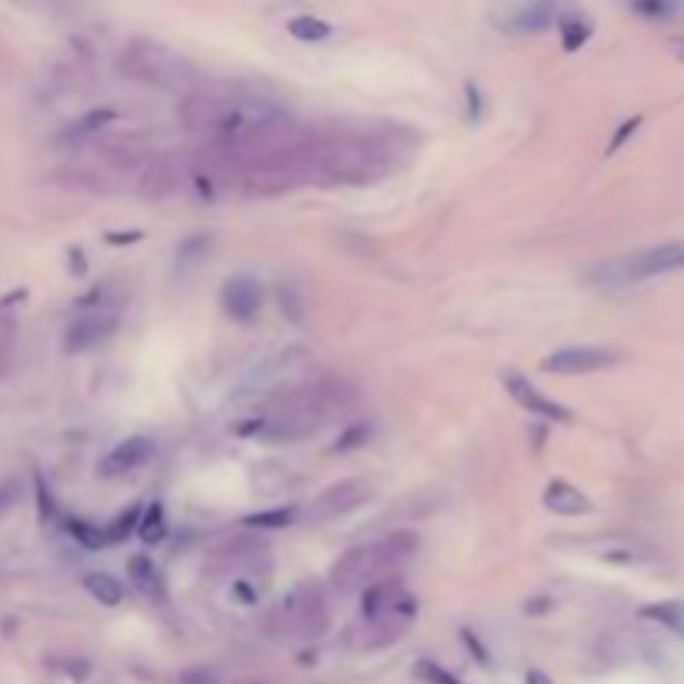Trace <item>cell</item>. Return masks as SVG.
<instances>
[{"instance_id": "cell-1", "label": "cell", "mask_w": 684, "mask_h": 684, "mask_svg": "<svg viewBox=\"0 0 684 684\" xmlns=\"http://www.w3.org/2000/svg\"><path fill=\"white\" fill-rule=\"evenodd\" d=\"M227 141H234L237 157H241V187L247 194L274 197L317 181L321 131L297 127L287 114L244 137H227Z\"/></svg>"}, {"instance_id": "cell-2", "label": "cell", "mask_w": 684, "mask_h": 684, "mask_svg": "<svg viewBox=\"0 0 684 684\" xmlns=\"http://www.w3.org/2000/svg\"><path fill=\"white\" fill-rule=\"evenodd\" d=\"M418 137L404 124L374 127H337L321 131V161L317 181L341 187H371L394 174L408 161Z\"/></svg>"}, {"instance_id": "cell-3", "label": "cell", "mask_w": 684, "mask_h": 684, "mask_svg": "<svg viewBox=\"0 0 684 684\" xmlns=\"http://www.w3.org/2000/svg\"><path fill=\"white\" fill-rule=\"evenodd\" d=\"M287 111L277 101L244 91V87H194L184 94L177 117L187 131H201L207 137H244L257 127L277 121Z\"/></svg>"}, {"instance_id": "cell-4", "label": "cell", "mask_w": 684, "mask_h": 684, "mask_svg": "<svg viewBox=\"0 0 684 684\" xmlns=\"http://www.w3.org/2000/svg\"><path fill=\"white\" fill-rule=\"evenodd\" d=\"M337 404L341 398L334 394L331 384H301V388L281 394L251 431L271 441H301L317 428H324Z\"/></svg>"}, {"instance_id": "cell-5", "label": "cell", "mask_w": 684, "mask_h": 684, "mask_svg": "<svg viewBox=\"0 0 684 684\" xmlns=\"http://www.w3.org/2000/svg\"><path fill=\"white\" fill-rule=\"evenodd\" d=\"M418 551V534L414 531H394L388 538L358 544V548L344 551L331 568V584L337 591H358L368 588L371 581L384 578L394 564L408 561Z\"/></svg>"}, {"instance_id": "cell-6", "label": "cell", "mask_w": 684, "mask_h": 684, "mask_svg": "<svg viewBox=\"0 0 684 684\" xmlns=\"http://www.w3.org/2000/svg\"><path fill=\"white\" fill-rule=\"evenodd\" d=\"M117 67H121L124 77L131 81H141L147 87H161V91H177L187 94L197 87V67L171 51L161 41H147V37H134L131 44L124 47L121 57H117Z\"/></svg>"}, {"instance_id": "cell-7", "label": "cell", "mask_w": 684, "mask_h": 684, "mask_svg": "<svg viewBox=\"0 0 684 684\" xmlns=\"http://www.w3.org/2000/svg\"><path fill=\"white\" fill-rule=\"evenodd\" d=\"M271 628L284 641H314L331 628V611H327V594L317 581H301L284 594L277 604Z\"/></svg>"}, {"instance_id": "cell-8", "label": "cell", "mask_w": 684, "mask_h": 684, "mask_svg": "<svg viewBox=\"0 0 684 684\" xmlns=\"http://www.w3.org/2000/svg\"><path fill=\"white\" fill-rule=\"evenodd\" d=\"M414 618H418V601H414L411 591H404L401 598H394L384 608H374L368 614H361V628L358 634V648L364 651H381L388 644L401 641L404 634L411 631Z\"/></svg>"}, {"instance_id": "cell-9", "label": "cell", "mask_w": 684, "mask_h": 684, "mask_svg": "<svg viewBox=\"0 0 684 684\" xmlns=\"http://www.w3.org/2000/svg\"><path fill=\"white\" fill-rule=\"evenodd\" d=\"M374 494V488L364 478H344L331 484V488H324L317 498L307 504L304 518L311 524H327V521H337L344 518V514L358 511L364 501H368Z\"/></svg>"}, {"instance_id": "cell-10", "label": "cell", "mask_w": 684, "mask_h": 684, "mask_svg": "<svg viewBox=\"0 0 684 684\" xmlns=\"http://www.w3.org/2000/svg\"><path fill=\"white\" fill-rule=\"evenodd\" d=\"M117 327H121V317H117L114 307H91V311H81L64 331V351L84 354V351L101 348L104 341H111Z\"/></svg>"}, {"instance_id": "cell-11", "label": "cell", "mask_w": 684, "mask_h": 684, "mask_svg": "<svg viewBox=\"0 0 684 684\" xmlns=\"http://www.w3.org/2000/svg\"><path fill=\"white\" fill-rule=\"evenodd\" d=\"M674 271H684V241L648 247V251L624 257L618 264L621 281H648V277H661V274H674Z\"/></svg>"}, {"instance_id": "cell-12", "label": "cell", "mask_w": 684, "mask_h": 684, "mask_svg": "<svg viewBox=\"0 0 684 684\" xmlns=\"http://www.w3.org/2000/svg\"><path fill=\"white\" fill-rule=\"evenodd\" d=\"M621 361V351L614 348H594V344H584V348H561L551 351L548 358H541V371L548 374H564V378H578V374H594L604 368H614Z\"/></svg>"}, {"instance_id": "cell-13", "label": "cell", "mask_w": 684, "mask_h": 684, "mask_svg": "<svg viewBox=\"0 0 684 684\" xmlns=\"http://www.w3.org/2000/svg\"><path fill=\"white\" fill-rule=\"evenodd\" d=\"M501 381H504V391L511 394V401L518 404V408L528 411V414H534V418L554 421V424H571L574 421V411L571 408H564V404L548 398V394H544L541 388H534V384L524 378L521 371L508 368V371L501 374Z\"/></svg>"}, {"instance_id": "cell-14", "label": "cell", "mask_w": 684, "mask_h": 684, "mask_svg": "<svg viewBox=\"0 0 684 684\" xmlns=\"http://www.w3.org/2000/svg\"><path fill=\"white\" fill-rule=\"evenodd\" d=\"M264 307V287L261 281H254L251 274H234L227 277L221 287V311L237 324H251L257 321Z\"/></svg>"}, {"instance_id": "cell-15", "label": "cell", "mask_w": 684, "mask_h": 684, "mask_svg": "<svg viewBox=\"0 0 684 684\" xmlns=\"http://www.w3.org/2000/svg\"><path fill=\"white\" fill-rule=\"evenodd\" d=\"M151 458H154L151 438H127L104 454L101 464H97V474H101V478H124V474L141 471Z\"/></svg>"}, {"instance_id": "cell-16", "label": "cell", "mask_w": 684, "mask_h": 684, "mask_svg": "<svg viewBox=\"0 0 684 684\" xmlns=\"http://www.w3.org/2000/svg\"><path fill=\"white\" fill-rule=\"evenodd\" d=\"M544 508L554 514H564V518H581V514H591L594 504L581 488H574L568 481H551L544 488Z\"/></svg>"}, {"instance_id": "cell-17", "label": "cell", "mask_w": 684, "mask_h": 684, "mask_svg": "<svg viewBox=\"0 0 684 684\" xmlns=\"http://www.w3.org/2000/svg\"><path fill=\"white\" fill-rule=\"evenodd\" d=\"M127 578H131V584L144 594V598H151V601H167L164 574H161V568L154 564V558H147V554H134V558L127 561Z\"/></svg>"}, {"instance_id": "cell-18", "label": "cell", "mask_w": 684, "mask_h": 684, "mask_svg": "<svg viewBox=\"0 0 684 684\" xmlns=\"http://www.w3.org/2000/svg\"><path fill=\"white\" fill-rule=\"evenodd\" d=\"M207 251H211V237H207V234L184 237V241L177 244V254H174V277H177V281H187V277L201 267Z\"/></svg>"}, {"instance_id": "cell-19", "label": "cell", "mask_w": 684, "mask_h": 684, "mask_svg": "<svg viewBox=\"0 0 684 684\" xmlns=\"http://www.w3.org/2000/svg\"><path fill=\"white\" fill-rule=\"evenodd\" d=\"M84 588L87 594H91L94 601H101L104 608H117V604L124 601V581H117L114 574H107V571H91L84 578Z\"/></svg>"}, {"instance_id": "cell-20", "label": "cell", "mask_w": 684, "mask_h": 684, "mask_svg": "<svg viewBox=\"0 0 684 684\" xmlns=\"http://www.w3.org/2000/svg\"><path fill=\"white\" fill-rule=\"evenodd\" d=\"M287 34H291L294 41H301V44H321V41H327V37L334 34V27L327 21H321V17L301 14V17H291V21H287Z\"/></svg>"}, {"instance_id": "cell-21", "label": "cell", "mask_w": 684, "mask_h": 684, "mask_svg": "<svg viewBox=\"0 0 684 684\" xmlns=\"http://www.w3.org/2000/svg\"><path fill=\"white\" fill-rule=\"evenodd\" d=\"M137 534L144 544H161L167 538V511L161 501H151L141 508V521H137Z\"/></svg>"}, {"instance_id": "cell-22", "label": "cell", "mask_w": 684, "mask_h": 684, "mask_svg": "<svg viewBox=\"0 0 684 684\" xmlns=\"http://www.w3.org/2000/svg\"><path fill=\"white\" fill-rule=\"evenodd\" d=\"M641 618L658 621L664 628H671L674 634H684V604L681 601H658L641 608Z\"/></svg>"}, {"instance_id": "cell-23", "label": "cell", "mask_w": 684, "mask_h": 684, "mask_svg": "<svg viewBox=\"0 0 684 684\" xmlns=\"http://www.w3.org/2000/svg\"><path fill=\"white\" fill-rule=\"evenodd\" d=\"M297 511L294 504H287V508H274V511H261V514H247L244 524L247 528H267V531H277V528H291L297 521Z\"/></svg>"}, {"instance_id": "cell-24", "label": "cell", "mask_w": 684, "mask_h": 684, "mask_svg": "<svg viewBox=\"0 0 684 684\" xmlns=\"http://www.w3.org/2000/svg\"><path fill=\"white\" fill-rule=\"evenodd\" d=\"M588 37H591V24L584 21V17H564L561 21V47L568 54L581 51V47L588 44Z\"/></svg>"}, {"instance_id": "cell-25", "label": "cell", "mask_w": 684, "mask_h": 684, "mask_svg": "<svg viewBox=\"0 0 684 684\" xmlns=\"http://www.w3.org/2000/svg\"><path fill=\"white\" fill-rule=\"evenodd\" d=\"M67 534H71L74 541H81L84 548H104L107 544V531L101 524H91V521H81V518H71L67 521Z\"/></svg>"}, {"instance_id": "cell-26", "label": "cell", "mask_w": 684, "mask_h": 684, "mask_svg": "<svg viewBox=\"0 0 684 684\" xmlns=\"http://www.w3.org/2000/svg\"><path fill=\"white\" fill-rule=\"evenodd\" d=\"M371 421H351L348 428L334 438V451H354V448H364V444L371 441Z\"/></svg>"}, {"instance_id": "cell-27", "label": "cell", "mask_w": 684, "mask_h": 684, "mask_svg": "<svg viewBox=\"0 0 684 684\" xmlns=\"http://www.w3.org/2000/svg\"><path fill=\"white\" fill-rule=\"evenodd\" d=\"M137 521H141V508L137 504H131L127 511H121L111 524H104V531H107V544H117V541H124L127 534L137 531Z\"/></svg>"}, {"instance_id": "cell-28", "label": "cell", "mask_w": 684, "mask_h": 684, "mask_svg": "<svg viewBox=\"0 0 684 684\" xmlns=\"http://www.w3.org/2000/svg\"><path fill=\"white\" fill-rule=\"evenodd\" d=\"M551 24V11H548V4H534L528 7V11H521L518 17H514V31H544V27Z\"/></svg>"}, {"instance_id": "cell-29", "label": "cell", "mask_w": 684, "mask_h": 684, "mask_svg": "<svg viewBox=\"0 0 684 684\" xmlns=\"http://www.w3.org/2000/svg\"><path fill=\"white\" fill-rule=\"evenodd\" d=\"M418 678H424L428 684H464V681L454 678L451 671H444L441 664H434V661H421L418 664Z\"/></svg>"}, {"instance_id": "cell-30", "label": "cell", "mask_w": 684, "mask_h": 684, "mask_svg": "<svg viewBox=\"0 0 684 684\" xmlns=\"http://www.w3.org/2000/svg\"><path fill=\"white\" fill-rule=\"evenodd\" d=\"M177 684H224L214 668H187L177 674Z\"/></svg>"}, {"instance_id": "cell-31", "label": "cell", "mask_w": 684, "mask_h": 684, "mask_svg": "<svg viewBox=\"0 0 684 684\" xmlns=\"http://www.w3.org/2000/svg\"><path fill=\"white\" fill-rule=\"evenodd\" d=\"M641 127V117H628V121H624L618 131H614V137H611V144H608V157L611 154H618V147H624V141H628V137L638 131Z\"/></svg>"}, {"instance_id": "cell-32", "label": "cell", "mask_w": 684, "mask_h": 684, "mask_svg": "<svg viewBox=\"0 0 684 684\" xmlns=\"http://www.w3.org/2000/svg\"><path fill=\"white\" fill-rule=\"evenodd\" d=\"M634 11L644 14V17H664L671 11V0H631Z\"/></svg>"}, {"instance_id": "cell-33", "label": "cell", "mask_w": 684, "mask_h": 684, "mask_svg": "<svg viewBox=\"0 0 684 684\" xmlns=\"http://www.w3.org/2000/svg\"><path fill=\"white\" fill-rule=\"evenodd\" d=\"M141 231H111L107 234V244H137L141 241Z\"/></svg>"}, {"instance_id": "cell-34", "label": "cell", "mask_w": 684, "mask_h": 684, "mask_svg": "<svg viewBox=\"0 0 684 684\" xmlns=\"http://www.w3.org/2000/svg\"><path fill=\"white\" fill-rule=\"evenodd\" d=\"M528 684H551V681H548V678H544V674H541V671H531V674H528Z\"/></svg>"}, {"instance_id": "cell-35", "label": "cell", "mask_w": 684, "mask_h": 684, "mask_svg": "<svg viewBox=\"0 0 684 684\" xmlns=\"http://www.w3.org/2000/svg\"><path fill=\"white\" fill-rule=\"evenodd\" d=\"M671 47H674V54H678V57H681V61H684V41H674Z\"/></svg>"}, {"instance_id": "cell-36", "label": "cell", "mask_w": 684, "mask_h": 684, "mask_svg": "<svg viewBox=\"0 0 684 684\" xmlns=\"http://www.w3.org/2000/svg\"><path fill=\"white\" fill-rule=\"evenodd\" d=\"M241 684H267V681H241Z\"/></svg>"}]
</instances>
